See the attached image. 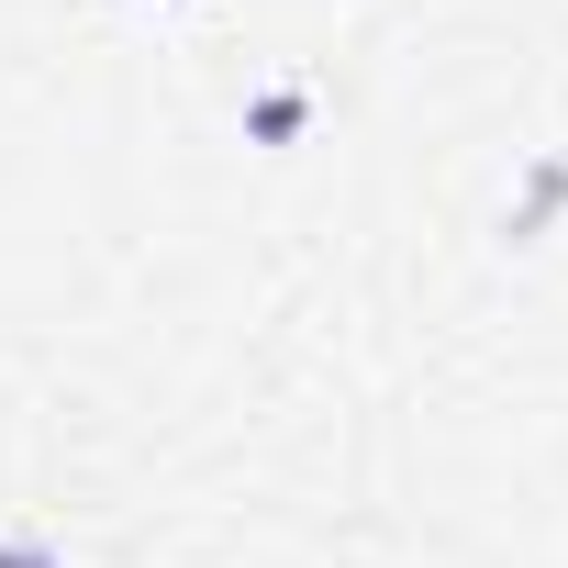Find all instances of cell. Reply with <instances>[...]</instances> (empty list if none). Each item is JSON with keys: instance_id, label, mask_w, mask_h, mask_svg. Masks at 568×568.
Wrapping results in <instances>:
<instances>
[{"instance_id": "1", "label": "cell", "mask_w": 568, "mask_h": 568, "mask_svg": "<svg viewBox=\"0 0 568 568\" xmlns=\"http://www.w3.org/2000/svg\"><path fill=\"white\" fill-rule=\"evenodd\" d=\"M0 568H57V557H45L34 535H12V546H0Z\"/></svg>"}]
</instances>
